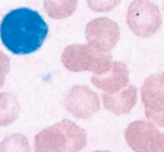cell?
<instances>
[{
	"instance_id": "cell-7",
	"label": "cell",
	"mask_w": 164,
	"mask_h": 152,
	"mask_svg": "<svg viewBox=\"0 0 164 152\" xmlns=\"http://www.w3.org/2000/svg\"><path fill=\"white\" fill-rule=\"evenodd\" d=\"M85 35L90 47L104 53H110L120 40V31L115 21L107 17H100L88 22Z\"/></svg>"
},
{
	"instance_id": "cell-12",
	"label": "cell",
	"mask_w": 164,
	"mask_h": 152,
	"mask_svg": "<svg viewBox=\"0 0 164 152\" xmlns=\"http://www.w3.org/2000/svg\"><path fill=\"white\" fill-rule=\"evenodd\" d=\"M78 0H44V8L52 19H66L72 16L77 8Z\"/></svg>"
},
{
	"instance_id": "cell-5",
	"label": "cell",
	"mask_w": 164,
	"mask_h": 152,
	"mask_svg": "<svg viewBox=\"0 0 164 152\" xmlns=\"http://www.w3.org/2000/svg\"><path fill=\"white\" fill-rule=\"evenodd\" d=\"M125 138L135 152H164V133L152 122H132L125 130Z\"/></svg>"
},
{
	"instance_id": "cell-14",
	"label": "cell",
	"mask_w": 164,
	"mask_h": 152,
	"mask_svg": "<svg viewBox=\"0 0 164 152\" xmlns=\"http://www.w3.org/2000/svg\"><path fill=\"white\" fill-rule=\"evenodd\" d=\"M90 10L98 13H107L114 10L122 0H86Z\"/></svg>"
},
{
	"instance_id": "cell-4",
	"label": "cell",
	"mask_w": 164,
	"mask_h": 152,
	"mask_svg": "<svg viewBox=\"0 0 164 152\" xmlns=\"http://www.w3.org/2000/svg\"><path fill=\"white\" fill-rule=\"evenodd\" d=\"M126 20L129 28L141 38L155 35L162 24L158 5L150 0H134L128 8Z\"/></svg>"
},
{
	"instance_id": "cell-11",
	"label": "cell",
	"mask_w": 164,
	"mask_h": 152,
	"mask_svg": "<svg viewBox=\"0 0 164 152\" xmlns=\"http://www.w3.org/2000/svg\"><path fill=\"white\" fill-rule=\"evenodd\" d=\"M20 115V104L11 93H0V126L14 123Z\"/></svg>"
},
{
	"instance_id": "cell-1",
	"label": "cell",
	"mask_w": 164,
	"mask_h": 152,
	"mask_svg": "<svg viewBox=\"0 0 164 152\" xmlns=\"http://www.w3.org/2000/svg\"><path fill=\"white\" fill-rule=\"evenodd\" d=\"M49 27L36 11L20 7L8 12L0 23V39L3 46L16 55L38 51L44 44Z\"/></svg>"
},
{
	"instance_id": "cell-8",
	"label": "cell",
	"mask_w": 164,
	"mask_h": 152,
	"mask_svg": "<svg viewBox=\"0 0 164 152\" xmlns=\"http://www.w3.org/2000/svg\"><path fill=\"white\" fill-rule=\"evenodd\" d=\"M65 105L77 119H88L100 109V99L87 86L78 84L68 92Z\"/></svg>"
},
{
	"instance_id": "cell-16",
	"label": "cell",
	"mask_w": 164,
	"mask_h": 152,
	"mask_svg": "<svg viewBox=\"0 0 164 152\" xmlns=\"http://www.w3.org/2000/svg\"><path fill=\"white\" fill-rule=\"evenodd\" d=\"M93 152H111V151H107V150H98V151H93Z\"/></svg>"
},
{
	"instance_id": "cell-10",
	"label": "cell",
	"mask_w": 164,
	"mask_h": 152,
	"mask_svg": "<svg viewBox=\"0 0 164 152\" xmlns=\"http://www.w3.org/2000/svg\"><path fill=\"white\" fill-rule=\"evenodd\" d=\"M102 100L105 109L112 114L116 116L129 114L137 102V89L133 84H128L115 94L103 93Z\"/></svg>"
},
{
	"instance_id": "cell-3",
	"label": "cell",
	"mask_w": 164,
	"mask_h": 152,
	"mask_svg": "<svg viewBox=\"0 0 164 152\" xmlns=\"http://www.w3.org/2000/svg\"><path fill=\"white\" fill-rule=\"evenodd\" d=\"M61 62L69 71H88L95 75H102L111 68L113 60L111 53L96 50L88 44H74L63 50Z\"/></svg>"
},
{
	"instance_id": "cell-6",
	"label": "cell",
	"mask_w": 164,
	"mask_h": 152,
	"mask_svg": "<svg viewBox=\"0 0 164 152\" xmlns=\"http://www.w3.org/2000/svg\"><path fill=\"white\" fill-rule=\"evenodd\" d=\"M140 94L147 119L156 126L164 127V72L145 78Z\"/></svg>"
},
{
	"instance_id": "cell-15",
	"label": "cell",
	"mask_w": 164,
	"mask_h": 152,
	"mask_svg": "<svg viewBox=\"0 0 164 152\" xmlns=\"http://www.w3.org/2000/svg\"><path fill=\"white\" fill-rule=\"evenodd\" d=\"M9 68H11L9 58L2 51H0V88H2L4 84L5 77L9 72Z\"/></svg>"
},
{
	"instance_id": "cell-13",
	"label": "cell",
	"mask_w": 164,
	"mask_h": 152,
	"mask_svg": "<svg viewBox=\"0 0 164 152\" xmlns=\"http://www.w3.org/2000/svg\"><path fill=\"white\" fill-rule=\"evenodd\" d=\"M0 152H30L29 142L23 134H11L0 143Z\"/></svg>"
},
{
	"instance_id": "cell-9",
	"label": "cell",
	"mask_w": 164,
	"mask_h": 152,
	"mask_svg": "<svg viewBox=\"0 0 164 152\" xmlns=\"http://www.w3.org/2000/svg\"><path fill=\"white\" fill-rule=\"evenodd\" d=\"M129 70L124 62H112L111 68L102 75H93L91 82L107 94H115L129 84Z\"/></svg>"
},
{
	"instance_id": "cell-2",
	"label": "cell",
	"mask_w": 164,
	"mask_h": 152,
	"mask_svg": "<svg viewBox=\"0 0 164 152\" xmlns=\"http://www.w3.org/2000/svg\"><path fill=\"white\" fill-rule=\"evenodd\" d=\"M86 146V131L71 120L44 128L34 138V152H80Z\"/></svg>"
}]
</instances>
